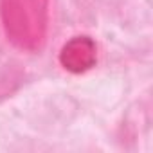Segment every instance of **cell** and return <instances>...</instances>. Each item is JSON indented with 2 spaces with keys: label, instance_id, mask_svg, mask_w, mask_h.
I'll return each mask as SVG.
<instances>
[{
  "label": "cell",
  "instance_id": "1",
  "mask_svg": "<svg viewBox=\"0 0 153 153\" xmlns=\"http://www.w3.org/2000/svg\"><path fill=\"white\" fill-rule=\"evenodd\" d=\"M4 29L13 43L36 49L43 42L47 0H0Z\"/></svg>",
  "mask_w": 153,
  "mask_h": 153
},
{
  "label": "cell",
  "instance_id": "2",
  "mask_svg": "<svg viewBox=\"0 0 153 153\" xmlns=\"http://www.w3.org/2000/svg\"><path fill=\"white\" fill-rule=\"evenodd\" d=\"M59 61L70 72H85L96 63V43L88 36H76L63 45Z\"/></svg>",
  "mask_w": 153,
  "mask_h": 153
}]
</instances>
